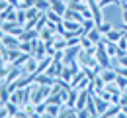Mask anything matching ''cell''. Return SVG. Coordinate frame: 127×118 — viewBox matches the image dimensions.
I'll use <instances>...</instances> for the list:
<instances>
[{"instance_id": "19", "label": "cell", "mask_w": 127, "mask_h": 118, "mask_svg": "<svg viewBox=\"0 0 127 118\" xmlns=\"http://www.w3.org/2000/svg\"><path fill=\"white\" fill-rule=\"evenodd\" d=\"M115 83H117V87H119L121 91H125V89H127V77H123V75H117Z\"/></svg>"}, {"instance_id": "13", "label": "cell", "mask_w": 127, "mask_h": 118, "mask_svg": "<svg viewBox=\"0 0 127 118\" xmlns=\"http://www.w3.org/2000/svg\"><path fill=\"white\" fill-rule=\"evenodd\" d=\"M59 112H61V104H49V102H47L45 116H59Z\"/></svg>"}, {"instance_id": "28", "label": "cell", "mask_w": 127, "mask_h": 118, "mask_svg": "<svg viewBox=\"0 0 127 118\" xmlns=\"http://www.w3.org/2000/svg\"><path fill=\"white\" fill-rule=\"evenodd\" d=\"M0 106H4V101H2V99H0Z\"/></svg>"}, {"instance_id": "15", "label": "cell", "mask_w": 127, "mask_h": 118, "mask_svg": "<svg viewBox=\"0 0 127 118\" xmlns=\"http://www.w3.org/2000/svg\"><path fill=\"white\" fill-rule=\"evenodd\" d=\"M86 110L90 112V116H98V110H96V102H94V97L90 95V99L86 102Z\"/></svg>"}, {"instance_id": "10", "label": "cell", "mask_w": 127, "mask_h": 118, "mask_svg": "<svg viewBox=\"0 0 127 118\" xmlns=\"http://www.w3.org/2000/svg\"><path fill=\"white\" fill-rule=\"evenodd\" d=\"M104 116L110 118V116H121V104H110L108 110L104 112Z\"/></svg>"}, {"instance_id": "8", "label": "cell", "mask_w": 127, "mask_h": 118, "mask_svg": "<svg viewBox=\"0 0 127 118\" xmlns=\"http://www.w3.org/2000/svg\"><path fill=\"white\" fill-rule=\"evenodd\" d=\"M37 63H39V59H37L35 55H30V57H28V61L24 63V71H26V73H35Z\"/></svg>"}, {"instance_id": "21", "label": "cell", "mask_w": 127, "mask_h": 118, "mask_svg": "<svg viewBox=\"0 0 127 118\" xmlns=\"http://www.w3.org/2000/svg\"><path fill=\"white\" fill-rule=\"evenodd\" d=\"M18 22H20L22 26H26V22H28V16H26V10H22V8H18Z\"/></svg>"}, {"instance_id": "18", "label": "cell", "mask_w": 127, "mask_h": 118, "mask_svg": "<svg viewBox=\"0 0 127 118\" xmlns=\"http://www.w3.org/2000/svg\"><path fill=\"white\" fill-rule=\"evenodd\" d=\"M98 4H100L102 10H106V8H110L113 4H119V0H98Z\"/></svg>"}, {"instance_id": "12", "label": "cell", "mask_w": 127, "mask_h": 118, "mask_svg": "<svg viewBox=\"0 0 127 118\" xmlns=\"http://www.w3.org/2000/svg\"><path fill=\"white\" fill-rule=\"evenodd\" d=\"M45 16H47V20L53 22V24H61V22H63V16H61L59 12H55V10H51V8L45 12Z\"/></svg>"}, {"instance_id": "3", "label": "cell", "mask_w": 127, "mask_h": 118, "mask_svg": "<svg viewBox=\"0 0 127 118\" xmlns=\"http://www.w3.org/2000/svg\"><path fill=\"white\" fill-rule=\"evenodd\" d=\"M24 30H26V28H24L20 22H4V24H2V32H4V34H12V35H18V37H20Z\"/></svg>"}, {"instance_id": "23", "label": "cell", "mask_w": 127, "mask_h": 118, "mask_svg": "<svg viewBox=\"0 0 127 118\" xmlns=\"http://www.w3.org/2000/svg\"><path fill=\"white\" fill-rule=\"evenodd\" d=\"M8 6H12V4L8 2V0H0V12H4V10L8 8Z\"/></svg>"}, {"instance_id": "20", "label": "cell", "mask_w": 127, "mask_h": 118, "mask_svg": "<svg viewBox=\"0 0 127 118\" xmlns=\"http://www.w3.org/2000/svg\"><path fill=\"white\" fill-rule=\"evenodd\" d=\"M115 63L117 67H127V53H121L119 57H115Z\"/></svg>"}, {"instance_id": "6", "label": "cell", "mask_w": 127, "mask_h": 118, "mask_svg": "<svg viewBox=\"0 0 127 118\" xmlns=\"http://www.w3.org/2000/svg\"><path fill=\"white\" fill-rule=\"evenodd\" d=\"M88 99H90V91H88V89H82V91L78 93V99H76V108H78V110L86 108Z\"/></svg>"}, {"instance_id": "17", "label": "cell", "mask_w": 127, "mask_h": 118, "mask_svg": "<svg viewBox=\"0 0 127 118\" xmlns=\"http://www.w3.org/2000/svg\"><path fill=\"white\" fill-rule=\"evenodd\" d=\"M45 26H47V16H45V12H43V14L39 16V20L35 22V30H37V32H41Z\"/></svg>"}, {"instance_id": "24", "label": "cell", "mask_w": 127, "mask_h": 118, "mask_svg": "<svg viewBox=\"0 0 127 118\" xmlns=\"http://www.w3.org/2000/svg\"><path fill=\"white\" fill-rule=\"evenodd\" d=\"M86 116H90V112H88L86 108H82V110H78V118H86Z\"/></svg>"}, {"instance_id": "26", "label": "cell", "mask_w": 127, "mask_h": 118, "mask_svg": "<svg viewBox=\"0 0 127 118\" xmlns=\"http://www.w3.org/2000/svg\"><path fill=\"white\" fill-rule=\"evenodd\" d=\"M121 116H127V104H121Z\"/></svg>"}, {"instance_id": "5", "label": "cell", "mask_w": 127, "mask_h": 118, "mask_svg": "<svg viewBox=\"0 0 127 118\" xmlns=\"http://www.w3.org/2000/svg\"><path fill=\"white\" fill-rule=\"evenodd\" d=\"M123 35H125V30H123V28H111L110 32L104 35V37H106L108 41H113V43H117V41H119Z\"/></svg>"}, {"instance_id": "4", "label": "cell", "mask_w": 127, "mask_h": 118, "mask_svg": "<svg viewBox=\"0 0 127 118\" xmlns=\"http://www.w3.org/2000/svg\"><path fill=\"white\" fill-rule=\"evenodd\" d=\"M94 97V102H96V110H98V116H104V112L108 110V106H110L111 102L106 101V99H102L100 95H92Z\"/></svg>"}, {"instance_id": "14", "label": "cell", "mask_w": 127, "mask_h": 118, "mask_svg": "<svg viewBox=\"0 0 127 118\" xmlns=\"http://www.w3.org/2000/svg\"><path fill=\"white\" fill-rule=\"evenodd\" d=\"M37 10H41V12H47L49 8H51V0H35V4H33Z\"/></svg>"}, {"instance_id": "25", "label": "cell", "mask_w": 127, "mask_h": 118, "mask_svg": "<svg viewBox=\"0 0 127 118\" xmlns=\"http://www.w3.org/2000/svg\"><path fill=\"white\" fill-rule=\"evenodd\" d=\"M121 20H123V24L127 26V10H123V8H121Z\"/></svg>"}, {"instance_id": "27", "label": "cell", "mask_w": 127, "mask_h": 118, "mask_svg": "<svg viewBox=\"0 0 127 118\" xmlns=\"http://www.w3.org/2000/svg\"><path fill=\"white\" fill-rule=\"evenodd\" d=\"M2 24H4V20H2V18H0V30H2Z\"/></svg>"}, {"instance_id": "22", "label": "cell", "mask_w": 127, "mask_h": 118, "mask_svg": "<svg viewBox=\"0 0 127 118\" xmlns=\"http://www.w3.org/2000/svg\"><path fill=\"white\" fill-rule=\"evenodd\" d=\"M98 28H100V32H102V34L106 35V34H108V32L111 30V28H113V26H111V22H102Z\"/></svg>"}, {"instance_id": "2", "label": "cell", "mask_w": 127, "mask_h": 118, "mask_svg": "<svg viewBox=\"0 0 127 118\" xmlns=\"http://www.w3.org/2000/svg\"><path fill=\"white\" fill-rule=\"evenodd\" d=\"M0 47H4V49H20V37L12 35V34H4L2 41H0Z\"/></svg>"}, {"instance_id": "11", "label": "cell", "mask_w": 127, "mask_h": 118, "mask_svg": "<svg viewBox=\"0 0 127 118\" xmlns=\"http://www.w3.org/2000/svg\"><path fill=\"white\" fill-rule=\"evenodd\" d=\"M86 35H88V37H90L94 43H98V41H102V39H104V34L100 32V28H98V26H94V28H92V30H90Z\"/></svg>"}, {"instance_id": "16", "label": "cell", "mask_w": 127, "mask_h": 118, "mask_svg": "<svg viewBox=\"0 0 127 118\" xmlns=\"http://www.w3.org/2000/svg\"><path fill=\"white\" fill-rule=\"evenodd\" d=\"M45 110H47V101L35 104V116H45Z\"/></svg>"}, {"instance_id": "9", "label": "cell", "mask_w": 127, "mask_h": 118, "mask_svg": "<svg viewBox=\"0 0 127 118\" xmlns=\"http://www.w3.org/2000/svg\"><path fill=\"white\" fill-rule=\"evenodd\" d=\"M32 55H35L37 59H43V57L47 55V45H45V41H43V39H39V41H37V45H35V51H33Z\"/></svg>"}, {"instance_id": "7", "label": "cell", "mask_w": 127, "mask_h": 118, "mask_svg": "<svg viewBox=\"0 0 127 118\" xmlns=\"http://www.w3.org/2000/svg\"><path fill=\"white\" fill-rule=\"evenodd\" d=\"M66 8H68V2H66V0H51V10L59 12L61 16H64Z\"/></svg>"}, {"instance_id": "1", "label": "cell", "mask_w": 127, "mask_h": 118, "mask_svg": "<svg viewBox=\"0 0 127 118\" xmlns=\"http://www.w3.org/2000/svg\"><path fill=\"white\" fill-rule=\"evenodd\" d=\"M94 57H96V61H98L102 67H111V57L108 55V51H106L104 39L96 43V55H94Z\"/></svg>"}]
</instances>
